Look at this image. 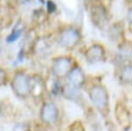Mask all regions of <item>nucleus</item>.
<instances>
[{"instance_id": "obj_11", "label": "nucleus", "mask_w": 132, "mask_h": 131, "mask_svg": "<svg viewBox=\"0 0 132 131\" xmlns=\"http://www.w3.org/2000/svg\"><path fill=\"white\" fill-rule=\"evenodd\" d=\"M79 88H76L74 86H72L68 84H67L66 85H64L61 88V94L63 95V97L67 99L70 101H74L78 99L79 97Z\"/></svg>"}, {"instance_id": "obj_14", "label": "nucleus", "mask_w": 132, "mask_h": 131, "mask_svg": "<svg viewBox=\"0 0 132 131\" xmlns=\"http://www.w3.org/2000/svg\"><path fill=\"white\" fill-rule=\"evenodd\" d=\"M7 81V73L6 70L0 66V87L5 85Z\"/></svg>"}, {"instance_id": "obj_5", "label": "nucleus", "mask_w": 132, "mask_h": 131, "mask_svg": "<svg viewBox=\"0 0 132 131\" xmlns=\"http://www.w3.org/2000/svg\"><path fill=\"white\" fill-rule=\"evenodd\" d=\"M90 18L96 27L99 29H104L108 23V11L104 4L100 3H93L89 10Z\"/></svg>"}, {"instance_id": "obj_13", "label": "nucleus", "mask_w": 132, "mask_h": 131, "mask_svg": "<svg viewBox=\"0 0 132 131\" xmlns=\"http://www.w3.org/2000/svg\"><path fill=\"white\" fill-rule=\"evenodd\" d=\"M22 33H23V30L20 29H15L11 32V34L7 36V41L8 42H14V41H17L20 38V36H22Z\"/></svg>"}, {"instance_id": "obj_2", "label": "nucleus", "mask_w": 132, "mask_h": 131, "mask_svg": "<svg viewBox=\"0 0 132 131\" xmlns=\"http://www.w3.org/2000/svg\"><path fill=\"white\" fill-rule=\"evenodd\" d=\"M92 103L103 116L108 115L110 110V97L105 86L94 85L88 91Z\"/></svg>"}, {"instance_id": "obj_16", "label": "nucleus", "mask_w": 132, "mask_h": 131, "mask_svg": "<svg viewBox=\"0 0 132 131\" xmlns=\"http://www.w3.org/2000/svg\"><path fill=\"white\" fill-rule=\"evenodd\" d=\"M57 6L54 2H53L52 0H48L47 2V11H48L49 13H54V11H56Z\"/></svg>"}, {"instance_id": "obj_10", "label": "nucleus", "mask_w": 132, "mask_h": 131, "mask_svg": "<svg viewBox=\"0 0 132 131\" xmlns=\"http://www.w3.org/2000/svg\"><path fill=\"white\" fill-rule=\"evenodd\" d=\"M46 90V82L41 76H30V95L35 98H41Z\"/></svg>"}, {"instance_id": "obj_4", "label": "nucleus", "mask_w": 132, "mask_h": 131, "mask_svg": "<svg viewBox=\"0 0 132 131\" xmlns=\"http://www.w3.org/2000/svg\"><path fill=\"white\" fill-rule=\"evenodd\" d=\"M74 66L72 58L68 56H58L51 62V73L56 80L66 78L69 72Z\"/></svg>"}, {"instance_id": "obj_3", "label": "nucleus", "mask_w": 132, "mask_h": 131, "mask_svg": "<svg viewBox=\"0 0 132 131\" xmlns=\"http://www.w3.org/2000/svg\"><path fill=\"white\" fill-rule=\"evenodd\" d=\"M11 86L16 97L26 98L30 95V75L23 71L16 72L11 78Z\"/></svg>"}, {"instance_id": "obj_20", "label": "nucleus", "mask_w": 132, "mask_h": 131, "mask_svg": "<svg viewBox=\"0 0 132 131\" xmlns=\"http://www.w3.org/2000/svg\"><path fill=\"white\" fill-rule=\"evenodd\" d=\"M0 54H1V47H0Z\"/></svg>"}, {"instance_id": "obj_6", "label": "nucleus", "mask_w": 132, "mask_h": 131, "mask_svg": "<svg viewBox=\"0 0 132 131\" xmlns=\"http://www.w3.org/2000/svg\"><path fill=\"white\" fill-rule=\"evenodd\" d=\"M59 117V110L57 105L53 102H45L42 105L40 110V118L45 124H53L56 123Z\"/></svg>"}, {"instance_id": "obj_9", "label": "nucleus", "mask_w": 132, "mask_h": 131, "mask_svg": "<svg viewBox=\"0 0 132 131\" xmlns=\"http://www.w3.org/2000/svg\"><path fill=\"white\" fill-rule=\"evenodd\" d=\"M115 117L118 121V124L121 126L123 129H129L130 127V114L125 106L122 103H118L115 109Z\"/></svg>"}, {"instance_id": "obj_1", "label": "nucleus", "mask_w": 132, "mask_h": 131, "mask_svg": "<svg viewBox=\"0 0 132 131\" xmlns=\"http://www.w3.org/2000/svg\"><path fill=\"white\" fill-rule=\"evenodd\" d=\"M82 40L81 31L74 25H67L60 29L56 36L57 43L61 48L73 49L80 43Z\"/></svg>"}, {"instance_id": "obj_8", "label": "nucleus", "mask_w": 132, "mask_h": 131, "mask_svg": "<svg viewBox=\"0 0 132 131\" xmlns=\"http://www.w3.org/2000/svg\"><path fill=\"white\" fill-rule=\"evenodd\" d=\"M66 78L68 80V85L79 89V87H81L86 82V74L81 67L78 66H74L72 68V70L69 72Z\"/></svg>"}, {"instance_id": "obj_18", "label": "nucleus", "mask_w": 132, "mask_h": 131, "mask_svg": "<svg viewBox=\"0 0 132 131\" xmlns=\"http://www.w3.org/2000/svg\"><path fill=\"white\" fill-rule=\"evenodd\" d=\"M86 2H88V3H91V4H93V3H96V2H98V0H86Z\"/></svg>"}, {"instance_id": "obj_7", "label": "nucleus", "mask_w": 132, "mask_h": 131, "mask_svg": "<svg viewBox=\"0 0 132 131\" xmlns=\"http://www.w3.org/2000/svg\"><path fill=\"white\" fill-rule=\"evenodd\" d=\"M105 48L100 43H93L85 51V59L88 63L95 64L104 60Z\"/></svg>"}, {"instance_id": "obj_19", "label": "nucleus", "mask_w": 132, "mask_h": 131, "mask_svg": "<svg viewBox=\"0 0 132 131\" xmlns=\"http://www.w3.org/2000/svg\"><path fill=\"white\" fill-rule=\"evenodd\" d=\"M125 2L129 4H132V0H125Z\"/></svg>"}, {"instance_id": "obj_12", "label": "nucleus", "mask_w": 132, "mask_h": 131, "mask_svg": "<svg viewBox=\"0 0 132 131\" xmlns=\"http://www.w3.org/2000/svg\"><path fill=\"white\" fill-rule=\"evenodd\" d=\"M119 80L123 84L132 83V64L123 66L119 73Z\"/></svg>"}, {"instance_id": "obj_17", "label": "nucleus", "mask_w": 132, "mask_h": 131, "mask_svg": "<svg viewBox=\"0 0 132 131\" xmlns=\"http://www.w3.org/2000/svg\"><path fill=\"white\" fill-rule=\"evenodd\" d=\"M126 18H127V21L129 22V23L132 24V4L128 9V11H127V14H126Z\"/></svg>"}, {"instance_id": "obj_15", "label": "nucleus", "mask_w": 132, "mask_h": 131, "mask_svg": "<svg viewBox=\"0 0 132 131\" xmlns=\"http://www.w3.org/2000/svg\"><path fill=\"white\" fill-rule=\"evenodd\" d=\"M68 131H85V129L83 125L81 124V123L76 122L70 126V128H69Z\"/></svg>"}]
</instances>
